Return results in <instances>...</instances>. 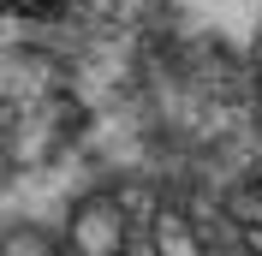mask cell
I'll list each match as a JSON object with an SVG mask.
<instances>
[{"label": "cell", "mask_w": 262, "mask_h": 256, "mask_svg": "<svg viewBox=\"0 0 262 256\" xmlns=\"http://www.w3.org/2000/svg\"><path fill=\"white\" fill-rule=\"evenodd\" d=\"M125 256H262V191H203L167 208Z\"/></svg>", "instance_id": "cell-1"}, {"label": "cell", "mask_w": 262, "mask_h": 256, "mask_svg": "<svg viewBox=\"0 0 262 256\" xmlns=\"http://www.w3.org/2000/svg\"><path fill=\"white\" fill-rule=\"evenodd\" d=\"M256 78H262V36H256Z\"/></svg>", "instance_id": "cell-2"}]
</instances>
